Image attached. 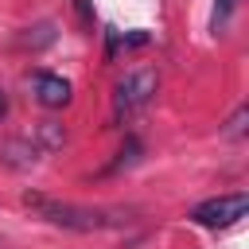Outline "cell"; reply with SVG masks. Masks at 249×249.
<instances>
[{"label":"cell","mask_w":249,"mask_h":249,"mask_svg":"<svg viewBox=\"0 0 249 249\" xmlns=\"http://www.w3.org/2000/svg\"><path fill=\"white\" fill-rule=\"evenodd\" d=\"M237 4H241V0H214V19H210V27H214V31H226V23L233 19Z\"/></svg>","instance_id":"52a82bcc"},{"label":"cell","mask_w":249,"mask_h":249,"mask_svg":"<svg viewBox=\"0 0 249 249\" xmlns=\"http://www.w3.org/2000/svg\"><path fill=\"white\" fill-rule=\"evenodd\" d=\"M35 144H39L43 152H54V148L66 144V128H62L58 121H39V124H35Z\"/></svg>","instance_id":"8992f818"},{"label":"cell","mask_w":249,"mask_h":249,"mask_svg":"<svg viewBox=\"0 0 249 249\" xmlns=\"http://www.w3.org/2000/svg\"><path fill=\"white\" fill-rule=\"evenodd\" d=\"M156 89H160L156 70H132V74H124V78L113 86V117L124 121V117L148 109L152 97H156Z\"/></svg>","instance_id":"7a4b0ae2"},{"label":"cell","mask_w":249,"mask_h":249,"mask_svg":"<svg viewBox=\"0 0 249 249\" xmlns=\"http://www.w3.org/2000/svg\"><path fill=\"white\" fill-rule=\"evenodd\" d=\"M245 121H249V113L237 109V113L230 117V124H226V136H241V132H245Z\"/></svg>","instance_id":"9c48e42d"},{"label":"cell","mask_w":249,"mask_h":249,"mask_svg":"<svg viewBox=\"0 0 249 249\" xmlns=\"http://www.w3.org/2000/svg\"><path fill=\"white\" fill-rule=\"evenodd\" d=\"M39 152H43V148L27 136V140H8V144L0 148V160H4L8 167H31V163L39 160Z\"/></svg>","instance_id":"5b68a950"},{"label":"cell","mask_w":249,"mask_h":249,"mask_svg":"<svg viewBox=\"0 0 249 249\" xmlns=\"http://www.w3.org/2000/svg\"><path fill=\"white\" fill-rule=\"evenodd\" d=\"M249 210V195L237 191V195H218V198H206L191 210V222L195 226H206V230H222V226H233L241 222Z\"/></svg>","instance_id":"3957f363"},{"label":"cell","mask_w":249,"mask_h":249,"mask_svg":"<svg viewBox=\"0 0 249 249\" xmlns=\"http://www.w3.org/2000/svg\"><path fill=\"white\" fill-rule=\"evenodd\" d=\"M23 206L51 222V226H62V230H78V233H89V230H109L117 226V210H101V206H78V202H62L54 195H43V191H23Z\"/></svg>","instance_id":"6da1fadb"},{"label":"cell","mask_w":249,"mask_h":249,"mask_svg":"<svg viewBox=\"0 0 249 249\" xmlns=\"http://www.w3.org/2000/svg\"><path fill=\"white\" fill-rule=\"evenodd\" d=\"M117 43H124V47H144V43H148V31H128V35H121Z\"/></svg>","instance_id":"30bf717a"},{"label":"cell","mask_w":249,"mask_h":249,"mask_svg":"<svg viewBox=\"0 0 249 249\" xmlns=\"http://www.w3.org/2000/svg\"><path fill=\"white\" fill-rule=\"evenodd\" d=\"M117 156H121V160H113V171H117V167H128V163H136V156H140V144H136V140H124V148H121Z\"/></svg>","instance_id":"ba28073f"},{"label":"cell","mask_w":249,"mask_h":249,"mask_svg":"<svg viewBox=\"0 0 249 249\" xmlns=\"http://www.w3.org/2000/svg\"><path fill=\"white\" fill-rule=\"evenodd\" d=\"M4 109H8V101H4V93H0V117H4Z\"/></svg>","instance_id":"8fae6325"},{"label":"cell","mask_w":249,"mask_h":249,"mask_svg":"<svg viewBox=\"0 0 249 249\" xmlns=\"http://www.w3.org/2000/svg\"><path fill=\"white\" fill-rule=\"evenodd\" d=\"M35 97H39L47 109H62V105L70 101V82L43 70V74H35Z\"/></svg>","instance_id":"277c9868"}]
</instances>
